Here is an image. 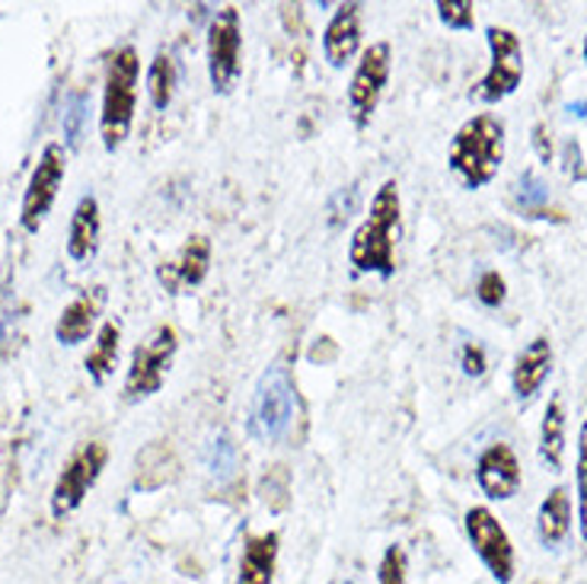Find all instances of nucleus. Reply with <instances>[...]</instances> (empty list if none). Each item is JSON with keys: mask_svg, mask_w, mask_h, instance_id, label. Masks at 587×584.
<instances>
[{"mask_svg": "<svg viewBox=\"0 0 587 584\" xmlns=\"http://www.w3.org/2000/svg\"><path fill=\"white\" fill-rule=\"evenodd\" d=\"M402 218V201H399V186L396 179H387L377 195L370 198V215L352 233L348 247V262L355 272L364 275H380L392 279L396 275V252H392V233L399 230Z\"/></svg>", "mask_w": 587, "mask_h": 584, "instance_id": "1", "label": "nucleus"}, {"mask_svg": "<svg viewBox=\"0 0 587 584\" xmlns=\"http://www.w3.org/2000/svg\"><path fill=\"white\" fill-rule=\"evenodd\" d=\"M448 164L467 189L489 186L504 164L502 122L489 112H479L473 118H467L450 140Z\"/></svg>", "mask_w": 587, "mask_h": 584, "instance_id": "2", "label": "nucleus"}, {"mask_svg": "<svg viewBox=\"0 0 587 584\" xmlns=\"http://www.w3.org/2000/svg\"><path fill=\"white\" fill-rule=\"evenodd\" d=\"M140 55L132 45L115 49L106 61V84H103V112H99V138L103 147L115 154L135 122L138 109Z\"/></svg>", "mask_w": 587, "mask_h": 584, "instance_id": "3", "label": "nucleus"}, {"mask_svg": "<svg viewBox=\"0 0 587 584\" xmlns=\"http://www.w3.org/2000/svg\"><path fill=\"white\" fill-rule=\"evenodd\" d=\"M297 418V387L291 371L275 362L255 384V399H252V431L275 445L287 438L291 425Z\"/></svg>", "mask_w": 587, "mask_h": 584, "instance_id": "4", "label": "nucleus"}, {"mask_svg": "<svg viewBox=\"0 0 587 584\" xmlns=\"http://www.w3.org/2000/svg\"><path fill=\"white\" fill-rule=\"evenodd\" d=\"M176 352H179V335L169 323H160V326H154L150 333L144 335V342L135 345L132 362H128L125 387H122L125 399L140 403V399H150L154 393H160Z\"/></svg>", "mask_w": 587, "mask_h": 584, "instance_id": "5", "label": "nucleus"}, {"mask_svg": "<svg viewBox=\"0 0 587 584\" xmlns=\"http://www.w3.org/2000/svg\"><path fill=\"white\" fill-rule=\"evenodd\" d=\"M208 81L218 96H230L243 74V20L237 7H224L211 17L205 35Z\"/></svg>", "mask_w": 587, "mask_h": 584, "instance_id": "6", "label": "nucleus"}, {"mask_svg": "<svg viewBox=\"0 0 587 584\" xmlns=\"http://www.w3.org/2000/svg\"><path fill=\"white\" fill-rule=\"evenodd\" d=\"M485 42L492 52V64L485 77L475 84L473 96L485 106H495L511 93H517V86L524 81V45H521V35L507 27L485 29Z\"/></svg>", "mask_w": 587, "mask_h": 584, "instance_id": "7", "label": "nucleus"}, {"mask_svg": "<svg viewBox=\"0 0 587 584\" xmlns=\"http://www.w3.org/2000/svg\"><path fill=\"white\" fill-rule=\"evenodd\" d=\"M106 463H109V447L103 441H86L67 457L64 470L57 473L55 489H52V518L55 521H64L67 514H74L84 504L90 489L106 470Z\"/></svg>", "mask_w": 587, "mask_h": 584, "instance_id": "8", "label": "nucleus"}, {"mask_svg": "<svg viewBox=\"0 0 587 584\" xmlns=\"http://www.w3.org/2000/svg\"><path fill=\"white\" fill-rule=\"evenodd\" d=\"M392 71V49L390 42H374L367 45L355 64V74H352V84H348V115H352V125L364 132L374 118V112L384 100V90L390 84Z\"/></svg>", "mask_w": 587, "mask_h": 584, "instance_id": "9", "label": "nucleus"}, {"mask_svg": "<svg viewBox=\"0 0 587 584\" xmlns=\"http://www.w3.org/2000/svg\"><path fill=\"white\" fill-rule=\"evenodd\" d=\"M463 528H467V540H470L473 553L492 572V578L499 584L514 582L517 559H514V543H511L507 530L502 528V521L485 504H475L463 514Z\"/></svg>", "mask_w": 587, "mask_h": 584, "instance_id": "10", "label": "nucleus"}, {"mask_svg": "<svg viewBox=\"0 0 587 584\" xmlns=\"http://www.w3.org/2000/svg\"><path fill=\"white\" fill-rule=\"evenodd\" d=\"M64 173H67V157H64V147L61 144H45L39 164L29 176L27 192H23V205H20V223L27 233H39V227L45 223L52 205H55L57 189L64 182Z\"/></svg>", "mask_w": 587, "mask_h": 584, "instance_id": "11", "label": "nucleus"}, {"mask_svg": "<svg viewBox=\"0 0 587 584\" xmlns=\"http://www.w3.org/2000/svg\"><path fill=\"white\" fill-rule=\"evenodd\" d=\"M475 482L489 501L514 499L524 486V470H521L514 447L504 441L485 447L475 460Z\"/></svg>", "mask_w": 587, "mask_h": 584, "instance_id": "12", "label": "nucleus"}, {"mask_svg": "<svg viewBox=\"0 0 587 584\" xmlns=\"http://www.w3.org/2000/svg\"><path fill=\"white\" fill-rule=\"evenodd\" d=\"M208 269H211V240L205 233H192L182 243L179 255L157 269V279L169 294H179L182 288H198L208 279Z\"/></svg>", "mask_w": 587, "mask_h": 584, "instance_id": "13", "label": "nucleus"}, {"mask_svg": "<svg viewBox=\"0 0 587 584\" xmlns=\"http://www.w3.org/2000/svg\"><path fill=\"white\" fill-rule=\"evenodd\" d=\"M358 52H361V3H342L323 29V58L329 61L333 71H342Z\"/></svg>", "mask_w": 587, "mask_h": 584, "instance_id": "14", "label": "nucleus"}, {"mask_svg": "<svg viewBox=\"0 0 587 584\" xmlns=\"http://www.w3.org/2000/svg\"><path fill=\"white\" fill-rule=\"evenodd\" d=\"M549 374H553V342H549V335H536L524 345V352L517 355V362L511 367V387H514L517 403L527 406L549 380Z\"/></svg>", "mask_w": 587, "mask_h": 584, "instance_id": "15", "label": "nucleus"}, {"mask_svg": "<svg viewBox=\"0 0 587 584\" xmlns=\"http://www.w3.org/2000/svg\"><path fill=\"white\" fill-rule=\"evenodd\" d=\"M103 304H106V288L96 284L84 291L81 298H74L71 304L61 310L55 323V338L61 345H81L90 338V333L96 330L99 323V313H103Z\"/></svg>", "mask_w": 587, "mask_h": 584, "instance_id": "16", "label": "nucleus"}, {"mask_svg": "<svg viewBox=\"0 0 587 584\" xmlns=\"http://www.w3.org/2000/svg\"><path fill=\"white\" fill-rule=\"evenodd\" d=\"M281 553V533H252L243 543V556H240V572L237 584H275V569H279Z\"/></svg>", "mask_w": 587, "mask_h": 584, "instance_id": "17", "label": "nucleus"}, {"mask_svg": "<svg viewBox=\"0 0 587 584\" xmlns=\"http://www.w3.org/2000/svg\"><path fill=\"white\" fill-rule=\"evenodd\" d=\"M99 201L96 195H84L71 215V227H67V255L74 262H86L96 255L99 247Z\"/></svg>", "mask_w": 587, "mask_h": 584, "instance_id": "18", "label": "nucleus"}, {"mask_svg": "<svg viewBox=\"0 0 587 584\" xmlns=\"http://www.w3.org/2000/svg\"><path fill=\"white\" fill-rule=\"evenodd\" d=\"M568 533H572V496L565 486H556L536 511V536L546 550H556Z\"/></svg>", "mask_w": 587, "mask_h": 584, "instance_id": "19", "label": "nucleus"}, {"mask_svg": "<svg viewBox=\"0 0 587 584\" xmlns=\"http://www.w3.org/2000/svg\"><path fill=\"white\" fill-rule=\"evenodd\" d=\"M565 403L562 396H553L546 403V413H543V425H539V460L549 473H562V460H565Z\"/></svg>", "mask_w": 587, "mask_h": 584, "instance_id": "20", "label": "nucleus"}, {"mask_svg": "<svg viewBox=\"0 0 587 584\" xmlns=\"http://www.w3.org/2000/svg\"><path fill=\"white\" fill-rule=\"evenodd\" d=\"M118 348H122V326L115 320H106L96 333V342L86 355V374L93 384H106V377L115 371L118 364Z\"/></svg>", "mask_w": 587, "mask_h": 584, "instance_id": "21", "label": "nucleus"}, {"mask_svg": "<svg viewBox=\"0 0 587 584\" xmlns=\"http://www.w3.org/2000/svg\"><path fill=\"white\" fill-rule=\"evenodd\" d=\"M176 86H179V64L167 49H160L147 67V100H150V106L157 112H167L172 96H176Z\"/></svg>", "mask_w": 587, "mask_h": 584, "instance_id": "22", "label": "nucleus"}, {"mask_svg": "<svg viewBox=\"0 0 587 584\" xmlns=\"http://www.w3.org/2000/svg\"><path fill=\"white\" fill-rule=\"evenodd\" d=\"M259 496L272 511L287 508V501H291V473H287L284 463H275V467L265 470V476L259 479Z\"/></svg>", "mask_w": 587, "mask_h": 584, "instance_id": "23", "label": "nucleus"}, {"mask_svg": "<svg viewBox=\"0 0 587 584\" xmlns=\"http://www.w3.org/2000/svg\"><path fill=\"white\" fill-rule=\"evenodd\" d=\"M575 486H578V530L587 543V418L578 428V460H575Z\"/></svg>", "mask_w": 587, "mask_h": 584, "instance_id": "24", "label": "nucleus"}, {"mask_svg": "<svg viewBox=\"0 0 587 584\" xmlns=\"http://www.w3.org/2000/svg\"><path fill=\"white\" fill-rule=\"evenodd\" d=\"M406 578H409V553H406V546L392 543L380 556L377 584H406Z\"/></svg>", "mask_w": 587, "mask_h": 584, "instance_id": "25", "label": "nucleus"}, {"mask_svg": "<svg viewBox=\"0 0 587 584\" xmlns=\"http://www.w3.org/2000/svg\"><path fill=\"white\" fill-rule=\"evenodd\" d=\"M438 20L448 29L457 32H473L475 27V7L470 0H438Z\"/></svg>", "mask_w": 587, "mask_h": 584, "instance_id": "26", "label": "nucleus"}, {"mask_svg": "<svg viewBox=\"0 0 587 584\" xmlns=\"http://www.w3.org/2000/svg\"><path fill=\"white\" fill-rule=\"evenodd\" d=\"M86 109H90V96H86V93H74V96L67 100V106H64V140H67V147H77V144H81Z\"/></svg>", "mask_w": 587, "mask_h": 584, "instance_id": "27", "label": "nucleus"}, {"mask_svg": "<svg viewBox=\"0 0 587 584\" xmlns=\"http://www.w3.org/2000/svg\"><path fill=\"white\" fill-rule=\"evenodd\" d=\"M475 298H479V304L489 306V310H499L504 304V298H507V284L499 272H485L479 284H475Z\"/></svg>", "mask_w": 587, "mask_h": 584, "instance_id": "28", "label": "nucleus"}, {"mask_svg": "<svg viewBox=\"0 0 587 584\" xmlns=\"http://www.w3.org/2000/svg\"><path fill=\"white\" fill-rule=\"evenodd\" d=\"M517 195H521V211L527 215V218H546V211L539 208V201L546 198V189L533 179L531 173L521 179V186H517Z\"/></svg>", "mask_w": 587, "mask_h": 584, "instance_id": "29", "label": "nucleus"}, {"mask_svg": "<svg viewBox=\"0 0 587 584\" xmlns=\"http://www.w3.org/2000/svg\"><path fill=\"white\" fill-rule=\"evenodd\" d=\"M460 367H463V374L467 377H482L485 374V352H482V345H475V342H467L463 345V352H460Z\"/></svg>", "mask_w": 587, "mask_h": 584, "instance_id": "30", "label": "nucleus"}, {"mask_svg": "<svg viewBox=\"0 0 587 584\" xmlns=\"http://www.w3.org/2000/svg\"><path fill=\"white\" fill-rule=\"evenodd\" d=\"M233 457H237V453H233V445H230L224 435H221V438L214 441V447H211V470H214V473L227 476L230 470H233Z\"/></svg>", "mask_w": 587, "mask_h": 584, "instance_id": "31", "label": "nucleus"}, {"mask_svg": "<svg viewBox=\"0 0 587 584\" xmlns=\"http://www.w3.org/2000/svg\"><path fill=\"white\" fill-rule=\"evenodd\" d=\"M333 205H342V208H336V211H333V223L348 221V218L358 211V189H352L348 201H345V192H338L336 198H333Z\"/></svg>", "mask_w": 587, "mask_h": 584, "instance_id": "32", "label": "nucleus"}, {"mask_svg": "<svg viewBox=\"0 0 587 584\" xmlns=\"http://www.w3.org/2000/svg\"><path fill=\"white\" fill-rule=\"evenodd\" d=\"M533 144H536L539 157L549 164V157H553V144L546 140V125H536V128H533Z\"/></svg>", "mask_w": 587, "mask_h": 584, "instance_id": "33", "label": "nucleus"}, {"mask_svg": "<svg viewBox=\"0 0 587 584\" xmlns=\"http://www.w3.org/2000/svg\"><path fill=\"white\" fill-rule=\"evenodd\" d=\"M585 61H587V35H585Z\"/></svg>", "mask_w": 587, "mask_h": 584, "instance_id": "34", "label": "nucleus"}, {"mask_svg": "<svg viewBox=\"0 0 587 584\" xmlns=\"http://www.w3.org/2000/svg\"><path fill=\"white\" fill-rule=\"evenodd\" d=\"M345 584H355V582H345Z\"/></svg>", "mask_w": 587, "mask_h": 584, "instance_id": "35", "label": "nucleus"}, {"mask_svg": "<svg viewBox=\"0 0 587 584\" xmlns=\"http://www.w3.org/2000/svg\"><path fill=\"white\" fill-rule=\"evenodd\" d=\"M585 109H587V103H585Z\"/></svg>", "mask_w": 587, "mask_h": 584, "instance_id": "36", "label": "nucleus"}]
</instances>
